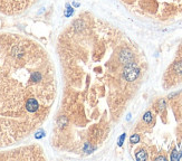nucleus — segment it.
Listing matches in <instances>:
<instances>
[{"instance_id": "nucleus-1", "label": "nucleus", "mask_w": 182, "mask_h": 161, "mask_svg": "<svg viewBox=\"0 0 182 161\" xmlns=\"http://www.w3.org/2000/svg\"><path fill=\"white\" fill-rule=\"evenodd\" d=\"M55 96V69L46 49L27 36L0 33V148L33 134Z\"/></svg>"}, {"instance_id": "nucleus-2", "label": "nucleus", "mask_w": 182, "mask_h": 161, "mask_svg": "<svg viewBox=\"0 0 182 161\" xmlns=\"http://www.w3.org/2000/svg\"><path fill=\"white\" fill-rule=\"evenodd\" d=\"M39 0H0V14L6 16H18L26 12Z\"/></svg>"}, {"instance_id": "nucleus-3", "label": "nucleus", "mask_w": 182, "mask_h": 161, "mask_svg": "<svg viewBox=\"0 0 182 161\" xmlns=\"http://www.w3.org/2000/svg\"><path fill=\"white\" fill-rule=\"evenodd\" d=\"M140 75V69H138L135 63H131L128 65H125L124 72H123V76L126 79L127 82H133Z\"/></svg>"}, {"instance_id": "nucleus-4", "label": "nucleus", "mask_w": 182, "mask_h": 161, "mask_svg": "<svg viewBox=\"0 0 182 161\" xmlns=\"http://www.w3.org/2000/svg\"><path fill=\"white\" fill-rule=\"evenodd\" d=\"M120 61L124 64V65H128L133 63V54L132 52L127 48H124V49L121 50L120 53Z\"/></svg>"}, {"instance_id": "nucleus-5", "label": "nucleus", "mask_w": 182, "mask_h": 161, "mask_svg": "<svg viewBox=\"0 0 182 161\" xmlns=\"http://www.w3.org/2000/svg\"><path fill=\"white\" fill-rule=\"evenodd\" d=\"M135 158H136V160H138V161H144L148 159V155H146V152L144 150H140L136 152Z\"/></svg>"}, {"instance_id": "nucleus-6", "label": "nucleus", "mask_w": 182, "mask_h": 161, "mask_svg": "<svg viewBox=\"0 0 182 161\" xmlns=\"http://www.w3.org/2000/svg\"><path fill=\"white\" fill-rule=\"evenodd\" d=\"M181 156H182V147H181V151H180V152H178L177 150H173V152H172V155H171V160H173V161L179 160V159L181 158Z\"/></svg>"}, {"instance_id": "nucleus-7", "label": "nucleus", "mask_w": 182, "mask_h": 161, "mask_svg": "<svg viewBox=\"0 0 182 161\" xmlns=\"http://www.w3.org/2000/svg\"><path fill=\"white\" fill-rule=\"evenodd\" d=\"M143 121L146 123H150L151 121H152V113L151 112H146L145 114L143 115Z\"/></svg>"}, {"instance_id": "nucleus-8", "label": "nucleus", "mask_w": 182, "mask_h": 161, "mask_svg": "<svg viewBox=\"0 0 182 161\" xmlns=\"http://www.w3.org/2000/svg\"><path fill=\"white\" fill-rule=\"evenodd\" d=\"M138 141H140V135L138 134H133V135H131V138H130V142L131 143H138Z\"/></svg>"}, {"instance_id": "nucleus-9", "label": "nucleus", "mask_w": 182, "mask_h": 161, "mask_svg": "<svg viewBox=\"0 0 182 161\" xmlns=\"http://www.w3.org/2000/svg\"><path fill=\"white\" fill-rule=\"evenodd\" d=\"M174 69H176V72L182 74V62H178L174 64Z\"/></svg>"}, {"instance_id": "nucleus-10", "label": "nucleus", "mask_w": 182, "mask_h": 161, "mask_svg": "<svg viewBox=\"0 0 182 161\" xmlns=\"http://www.w3.org/2000/svg\"><path fill=\"white\" fill-rule=\"evenodd\" d=\"M72 14H73V8L68 6V7H67L66 12H65V16H66V17H71V16H72Z\"/></svg>"}, {"instance_id": "nucleus-11", "label": "nucleus", "mask_w": 182, "mask_h": 161, "mask_svg": "<svg viewBox=\"0 0 182 161\" xmlns=\"http://www.w3.org/2000/svg\"><path fill=\"white\" fill-rule=\"evenodd\" d=\"M125 137H126V134L125 133H123L121 137H120V139H118V145H120V147L123 145V142H124V140H125Z\"/></svg>"}, {"instance_id": "nucleus-12", "label": "nucleus", "mask_w": 182, "mask_h": 161, "mask_svg": "<svg viewBox=\"0 0 182 161\" xmlns=\"http://www.w3.org/2000/svg\"><path fill=\"white\" fill-rule=\"evenodd\" d=\"M155 160L156 161H160V160H166V157H163V156H160V157H158V158H156V159H155Z\"/></svg>"}]
</instances>
